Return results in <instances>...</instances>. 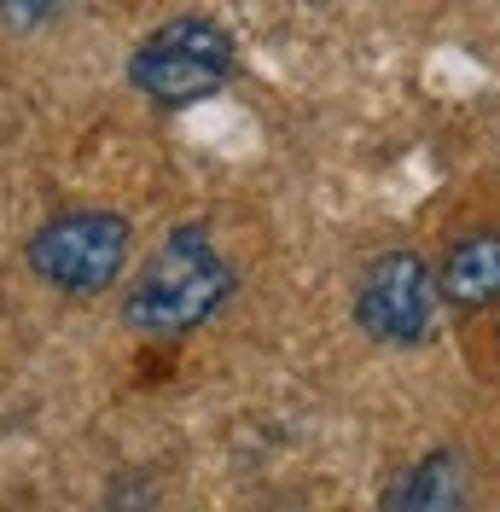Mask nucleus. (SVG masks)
I'll return each instance as SVG.
<instances>
[{
  "instance_id": "obj_1",
  "label": "nucleus",
  "mask_w": 500,
  "mask_h": 512,
  "mask_svg": "<svg viewBox=\"0 0 500 512\" xmlns=\"http://www.w3.org/2000/svg\"><path fill=\"white\" fill-rule=\"evenodd\" d=\"M233 286L239 280H233L227 256L210 245V233L204 227H175L152 251V262L140 268V280L128 286L123 320L146 338H181V332L216 315L233 297Z\"/></svg>"
},
{
  "instance_id": "obj_2",
  "label": "nucleus",
  "mask_w": 500,
  "mask_h": 512,
  "mask_svg": "<svg viewBox=\"0 0 500 512\" xmlns=\"http://www.w3.org/2000/svg\"><path fill=\"white\" fill-rule=\"evenodd\" d=\"M128 251H134V227L117 210H64L35 227L24 256L41 286L64 291V297H99L123 280Z\"/></svg>"
},
{
  "instance_id": "obj_3",
  "label": "nucleus",
  "mask_w": 500,
  "mask_h": 512,
  "mask_svg": "<svg viewBox=\"0 0 500 512\" xmlns=\"http://www.w3.org/2000/svg\"><path fill=\"white\" fill-rule=\"evenodd\" d=\"M227 76H233V35L216 18H169L128 59V82L157 105L210 99Z\"/></svg>"
},
{
  "instance_id": "obj_4",
  "label": "nucleus",
  "mask_w": 500,
  "mask_h": 512,
  "mask_svg": "<svg viewBox=\"0 0 500 512\" xmlns=\"http://www.w3.org/2000/svg\"><path fill=\"white\" fill-rule=\"evenodd\" d=\"M437 274L419 262L413 251H384L361 274V291H355V320L361 332L378 338V344H396V350H413L431 338L437 326Z\"/></svg>"
},
{
  "instance_id": "obj_5",
  "label": "nucleus",
  "mask_w": 500,
  "mask_h": 512,
  "mask_svg": "<svg viewBox=\"0 0 500 512\" xmlns=\"http://www.w3.org/2000/svg\"><path fill=\"white\" fill-rule=\"evenodd\" d=\"M437 297L466 315L500 303V233H466L448 245L437 268Z\"/></svg>"
},
{
  "instance_id": "obj_6",
  "label": "nucleus",
  "mask_w": 500,
  "mask_h": 512,
  "mask_svg": "<svg viewBox=\"0 0 500 512\" xmlns=\"http://www.w3.org/2000/svg\"><path fill=\"white\" fill-rule=\"evenodd\" d=\"M466 501H471V466H466V454H454V448H437L431 460H419L384 495V507H402V512H419V507L448 512V507H466Z\"/></svg>"
},
{
  "instance_id": "obj_7",
  "label": "nucleus",
  "mask_w": 500,
  "mask_h": 512,
  "mask_svg": "<svg viewBox=\"0 0 500 512\" xmlns=\"http://www.w3.org/2000/svg\"><path fill=\"white\" fill-rule=\"evenodd\" d=\"M59 12H64V0H0V24H6V30H18V35L47 30Z\"/></svg>"
}]
</instances>
